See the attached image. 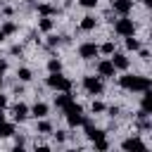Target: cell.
Segmentation results:
<instances>
[{
    "label": "cell",
    "mask_w": 152,
    "mask_h": 152,
    "mask_svg": "<svg viewBox=\"0 0 152 152\" xmlns=\"http://www.w3.org/2000/svg\"><path fill=\"white\" fill-rule=\"evenodd\" d=\"M119 86L124 90H133V93H142L150 88V78L147 76H133V74H126L119 78Z\"/></svg>",
    "instance_id": "6da1fadb"
},
{
    "label": "cell",
    "mask_w": 152,
    "mask_h": 152,
    "mask_svg": "<svg viewBox=\"0 0 152 152\" xmlns=\"http://www.w3.org/2000/svg\"><path fill=\"white\" fill-rule=\"evenodd\" d=\"M48 86L55 88V90H62V93L71 90V81H69L66 76H62V71H52V74L48 76Z\"/></svg>",
    "instance_id": "7a4b0ae2"
},
{
    "label": "cell",
    "mask_w": 152,
    "mask_h": 152,
    "mask_svg": "<svg viewBox=\"0 0 152 152\" xmlns=\"http://www.w3.org/2000/svg\"><path fill=\"white\" fill-rule=\"evenodd\" d=\"M62 112H64L69 126H81V124H83V109H81V104L71 102V104H69L66 109H62Z\"/></svg>",
    "instance_id": "3957f363"
},
{
    "label": "cell",
    "mask_w": 152,
    "mask_h": 152,
    "mask_svg": "<svg viewBox=\"0 0 152 152\" xmlns=\"http://www.w3.org/2000/svg\"><path fill=\"white\" fill-rule=\"evenodd\" d=\"M114 31L119 33V36H133L135 33V24H133V19H128V17H121V19H116V24H114Z\"/></svg>",
    "instance_id": "277c9868"
},
{
    "label": "cell",
    "mask_w": 152,
    "mask_h": 152,
    "mask_svg": "<svg viewBox=\"0 0 152 152\" xmlns=\"http://www.w3.org/2000/svg\"><path fill=\"white\" fill-rule=\"evenodd\" d=\"M83 88H86V93H90V95H100V93H102V81H100L97 76H86V78H83Z\"/></svg>",
    "instance_id": "5b68a950"
},
{
    "label": "cell",
    "mask_w": 152,
    "mask_h": 152,
    "mask_svg": "<svg viewBox=\"0 0 152 152\" xmlns=\"http://www.w3.org/2000/svg\"><path fill=\"white\" fill-rule=\"evenodd\" d=\"M121 147H124L126 152H145V150H147L140 138H126V140L121 142Z\"/></svg>",
    "instance_id": "8992f818"
},
{
    "label": "cell",
    "mask_w": 152,
    "mask_h": 152,
    "mask_svg": "<svg viewBox=\"0 0 152 152\" xmlns=\"http://www.w3.org/2000/svg\"><path fill=\"white\" fill-rule=\"evenodd\" d=\"M112 10L121 17H128V12L133 10V0H112Z\"/></svg>",
    "instance_id": "52a82bcc"
},
{
    "label": "cell",
    "mask_w": 152,
    "mask_h": 152,
    "mask_svg": "<svg viewBox=\"0 0 152 152\" xmlns=\"http://www.w3.org/2000/svg\"><path fill=\"white\" fill-rule=\"evenodd\" d=\"M114 64H112V59H102V62H97V74L102 76V78H114Z\"/></svg>",
    "instance_id": "ba28073f"
},
{
    "label": "cell",
    "mask_w": 152,
    "mask_h": 152,
    "mask_svg": "<svg viewBox=\"0 0 152 152\" xmlns=\"http://www.w3.org/2000/svg\"><path fill=\"white\" fill-rule=\"evenodd\" d=\"M97 45L95 43H83L81 48H78V57H83V59H93V57H97Z\"/></svg>",
    "instance_id": "9c48e42d"
},
{
    "label": "cell",
    "mask_w": 152,
    "mask_h": 152,
    "mask_svg": "<svg viewBox=\"0 0 152 152\" xmlns=\"http://www.w3.org/2000/svg\"><path fill=\"white\" fill-rule=\"evenodd\" d=\"M71 102H74L71 90H66V93H62V95H55V107H59V109H66Z\"/></svg>",
    "instance_id": "30bf717a"
},
{
    "label": "cell",
    "mask_w": 152,
    "mask_h": 152,
    "mask_svg": "<svg viewBox=\"0 0 152 152\" xmlns=\"http://www.w3.org/2000/svg\"><path fill=\"white\" fill-rule=\"evenodd\" d=\"M114 57H112V64H114V69H128V57L124 55V52H112Z\"/></svg>",
    "instance_id": "8fae6325"
},
{
    "label": "cell",
    "mask_w": 152,
    "mask_h": 152,
    "mask_svg": "<svg viewBox=\"0 0 152 152\" xmlns=\"http://www.w3.org/2000/svg\"><path fill=\"white\" fill-rule=\"evenodd\" d=\"M12 114H14V119H17V121H24V119L28 116V107H26L24 102H17V104L12 107Z\"/></svg>",
    "instance_id": "7c38bea8"
},
{
    "label": "cell",
    "mask_w": 152,
    "mask_h": 152,
    "mask_svg": "<svg viewBox=\"0 0 152 152\" xmlns=\"http://www.w3.org/2000/svg\"><path fill=\"white\" fill-rule=\"evenodd\" d=\"M28 114H33L36 119H43V116L48 114V104H45V102H36V104L28 109Z\"/></svg>",
    "instance_id": "4fadbf2b"
},
{
    "label": "cell",
    "mask_w": 152,
    "mask_h": 152,
    "mask_svg": "<svg viewBox=\"0 0 152 152\" xmlns=\"http://www.w3.org/2000/svg\"><path fill=\"white\" fill-rule=\"evenodd\" d=\"M142 93H145V95H142V102H140V107H142L140 112L150 114V112H152V93H150V88H147V90H142Z\"/></svg>",
    "instance_id": "5bb4252c"
},
{
    "label": "cell",
    "mask_w": 152,
    "mask_h": 152,
    "mask_svg": "<svg viewBox=\"0 0 152 152\" xmlns=\"http://www.w3.org/2000/svg\"><path fill=\"white\" fill-rule=\"evenodd\" d=\"M10 135H14V126L2 119V121H0V138H10Z\"/></svg>",
    "instance_id": "9a60e30c"
},
{
    "label": "cell",
    "mask_w": 152,
    "mask_h": 152,
    "mask_svg": "<svg viewBox=\"0 0 152 152\" xmlns=\"http://www.w3.org/2000/svg\"><path fill=\"white\" fill-rule=\"evenodd\" d=\"M52 26H55V21H52L50 17H40V21H38V28H40V31L50 33V31H52Z\"/></svg>",
    "instance_id": "2e32d148"
},
{
    "label": "cell",
    "mask_w": 152,
    "mask_h": 152,
    "mask_svg": "<svg viewBox=\"0 0 152 152\" xmlns=\"http://www.w3.org/2000/svg\"><path fill=\"white\" fill-rule=\"evenodd\" d=\"M95 24H97V21H95V17H90V14L81 19V28H83V31H93V28H95Z\"/></svg>",
    "instance_id": "e0dca14e"
},
{
    "label": "cell",
    "mask_w": 152,
    "mask_h": 152,
    "mask_svg": "<svg viewBox=\"0 0 152 152\" xmlns=\"http://www.w3.org/2000/svg\"><path fill=\"white\" fill-rule=\"evenodd\" d=\"M93 145H95V150H97V152H107V150H109L107 138H97V140H93Z\"/></svg>",
    "instance_id": "ac0fdd59"
},
{
    "label": "cell",
    "mask_w": 152,
    "mask_h": 152,
    "mask_svg": "<svg viewBox=\"0 0 152 152\" xmlns=\"http://www.w3.org/2000/svg\"><path fill=\"white\" fill-rule=\"evenodd\" d=\"M48 71H50V74H52V71H62V62H59L57 57L48 59Z\"/></svg>",
    "instance_id": "d6986e66"
},
{
    "label": "cell",
    "mask_w": 152,
    "mask_h": 152,
    "mask_svg": "<svg viewBox=\"0 0 152 152\" xmlns=\"http://www.w3.org/2000/svg\"><path fill=\"white\" fill-rule=\"evenodd\" d=\"M0 31H2L5 36H10V33H14V31H17V24H14V21H5Z\"/></svg>",
    "instance_id": "ffe728a7"
},
{
    "label": "cell",
    "mask_w": 152,
    "mask_h": 152,
    "mask_svg": "<svg viewBox=\"0 0 152 152\" xmlns=\"http://www.w3.org/2000/svg\"><path fill=\"white\" fill-rule=\"evenodd\" d=\"M38 133H52V124L50 121H38Z\"/></svg>",
    "instance_id": "44dd1931"
},
{
    "label": "cell",
    "mask_w": 152,
    "mask_h": 152,
    "mask_svg": "<svg viewBox=\"0 0 152 152\" xmlns=\"http://www.w3.org/2000/svg\"><path fill=\"white\" fill-rule=\"evenodd\" d=\"M126 48H128V50H140V43H138L133 36H126Z\"/></svg>",
    "instance_id": "7402d4cb"
},
{
    "label": "cell",
    "mask_w": 152,
    "mask_h": 152,
    "mask_svg": "<svg viewBox=\"0 0 152 152\" xmlns=\"http://www.w3.org/2000/svg\"><path fill=\"white\" fill-rule=\"evenodd\" d=\"M17 76H19V81H31V69H26V66H21V69L17 71Z\"/></svg>",
    "instance_id": "603a6c76"
},
{
    "label": "cell",
    "mask_w": 152,
    "mask_h": 152,
    "mask_svg": "<svg viewBox=\"0 0 152 152\" xmlns=\"http://www.w3.org/2000/svg\"><path fill=\"white\" fill-rule=\"evenodd\" d=\"M38 12H40L43 17H50V14L55 12V7H50V5H40V7H38Z\"/></svg>",
    "instance_id": "cb8c5ba5"
},
{
    "label": "cell",
    "mask_w": 152,
    "mask_h": 152,
    "mask_svg": "<svg viewBox=\"0 0 152 152\" xmlns=\"http://www.w3.org/2000/svg\"><path fill=\"white\" fill-rule=\"evenodd\" d=\"M62 43V38H57V36H48V48H57Z\"/></svg>",
    "instance_id": "d4e9b609"
},
{
    "label": "cell",
    "mask_w": 152,
    "mask_h": 152,
    "mask_svg": "<svg viewBox=\"0 0 152 152\" xmlns=\"http://www.w3.org/2000/svg\"><path fill=\"white\" fill-rule=\"evenodd\" d=\"M97 50H100V52H104V55H112V52H114V43H104V45H102V48H97Z\"/></svg>",
    "instance_id": "484cf974"
},
{
    "label": "cell",
    "mask_w": 152,
    "mask_h": 152,
    "mask_svg": "<svg viewBox=\"0 0 152 152\" xmlns=\"http://www.w3.org/2000/svg\"><path fill=\"white\" fill-rule=\"evenodd\" d=\"M55 140H57V142H64V140H66V131H57V133H55Z\"/></svg>",
    "instance_id": "4316f807"
},
{
    "label": "cell",
    "mask_w": 152,
    "mask_h": 152,
    "mask_svg": "<svg viewBox=\"0 0 152 152\" xmlns=\"http://www.w3.org/2000/svg\"><path fill=\"white\" fill-rule=\"evenodd\" d=\"M78 2H81L83 7H88V10H93V7L97 5V0H78Z\"/></svg>",
    "instance_id": "83f0119b"
},
{
    "label": "cell",
    "mask_w": 152,
    "mask_h": 152,
    "mask_svg": "<svg viewBox=\"0 0 152 152\" xmlns=\"http://www.w3.org/2000/svg\"><path fill=\"white\" fill-rule=\"evenodd\" d=\"M90 109H93V112H104V104H102V102H93Z\"/></svg>",
    "instance_id": "f1b7e54d"
},
{
    "label": "cell",
    "mask_w": 152,
    "mask_h": 152,
    "mask_svg": "<svg viewBox=\"0 0 152 152\" xmlns=\"http://www.w3.org/2000/svg\"><path fill=\"white\" fill-rule=\"evenodd\" d=\"M104 109H107L112 116H116V114H119V107H104Z\"/></svg>",
    "instance_id": "f546056e"
},
{
    "label": "cell",
    "mask_w": 152,
    "mask_h": 152,
    "mask_svg": "<svg viewBox=\"0 0 152 152\" xmlns=\"http://www.w3.org/2000/svg\"><path fill=\"white\" fill-rule=\"evenodd\" d=\"M5 107H7V97H5V95H0V109H5Z\"/></svg>",
    "instance_id": "4dcf8cb0"
},
{
    "label": "cell",
    "mask_w": 152,
    "mask_h": 152,
    "mask_svg": "<svg viewBox=\"0 0 152 152\" xmlns=\"http://www.w3.org/2000/svg\"><path fill=\"white\" fill-rule=\"evenodd\" d=\"M5 69H7V62H5V59H0V74H2Z\"/></svg>",
    "instance_id": "1f68e13d"
},
{
    "label": "cell",
    "mask_w": 152,
    "mask_h": 152,
    "mask_svg": "<svg viewBox=\"0 0 152 152\" xmlns=\"http://www.w3.org/2000/svg\"><path fill=\"white\" fill-rule=\"evenodd\" d=\"M142 2H145V5H147V7H150V5H152V0H142Z\"/></svg>",
    "instance_id": "d6a6232c"
},
{
    "label": "cell",
    "mask_w": 152,
    "mask_h": 152,
    "mask_svg": "<svg viewBox=\"0 0 152 152\" xmlns=\"http://www.w3.org/2000/svg\"><path fill=\"white\" fill-rule=\"evenodd\" d=\"M2 40H5V33H2V31H0V43H2Z\"/></svg>",
    "instance_id": "836d02e7"
},
{
    "label": "cell",
    "mask_w": 152,
    "mask_h": 152,
    "mask_svg": "<svg viewBox=\"0 0 152 152\" xmlns=\"http://www.w3.org/2000/svg\"><path fill=\"white\" fill-rule=\"evenodd\" d=\"M0 86H2V74H0Z\"/></svg>",
    "instance_id": "e575fe53"
}]
</instances>
